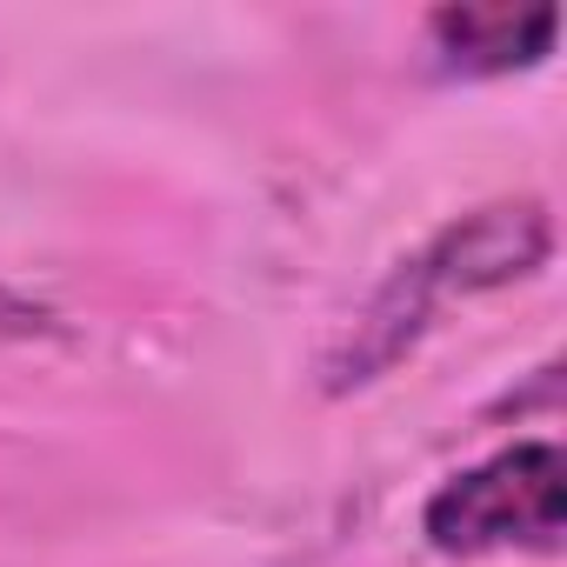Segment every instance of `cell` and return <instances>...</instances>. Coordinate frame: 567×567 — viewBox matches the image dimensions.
<instances>
[{"mask_svg":"<svg viewBox=\"0 0 567 567\" xmlns=\"http://www.w3.org/2000/svg\"><path fill=\"white\" fill-rule=\"evenodd\" d=\"M48 328H54V315H48L41 301H28V295H14V288H0V334H8V341L48 334Z\"/></svg>","mask_w":567,"mask_h":567,"instance_id":"277c9868","label":"cell"},{"mask_svg":"<svg viewBox=\"0 0 567 567\" xmlns=\"http://www.w3.org/2000/svg\"><path fill=\"white\" fill-rule=\"evenodd\" d=\"M560 14L554 8H441L434 14V48L447 54V68L461 74H507V68H534L554 48Z\"/></svg>","mask_w":567,"mask_h":567,"instance_id":"3957f363","label":"cell"},{"mask_svg":"<svg viewBox=\"0 0 567 567\" xmlns=\"http://www.w3.org/2000/svg\"><path fill=\"white\" fill-rule=\"evenodd\" d=\"M567 520V461L554 441H520L427 501V540L441 554L487 547H554Z\"/></svg>","mask_w":567,"mask_h":567,"instance_id":"6da1fadb","label":"cell"},{"mask_svg":"<svg viewBox=\"0 0 567 567\" xmlns=\"http://www.w3.org/2000/svg\"><path fill=\"white\" fill-rule=\"evenodd\" d=\"M554 247V227H547V207L540 200H494L467 220H454L427 254L408 260L414 288L441 308L447 295H487V288H507V280L534 274Z\"/></svg>","mask_w":567,"mask_h":567,"instance_id":"7a4b0ae2","label":"cell"}]
</instances>
